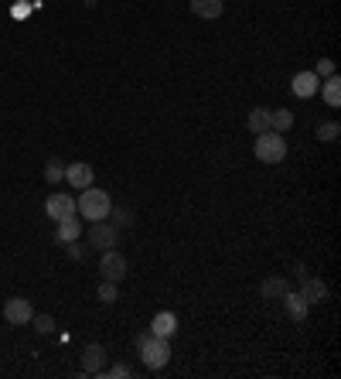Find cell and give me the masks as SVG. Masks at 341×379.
Returning <instances> with one entry per match:
<instances>
[{
	"instance_id": "484cf974",
	"label": "cell",
	"mask_w": 341,
	"mask_h": 379,
	"mask_svg": "<svg viewBox=\"0 0 341 379\" xmlns=\"http://www.w3.org/2000/svg\"><path fill=\"white\" fill-rule=\"evenodd\" d=\"M110 376H113V379H123V376H130V369H127V366H113V369H110Z\"/></svg>"
},
{
	"instance_id": "7a4b0ae2",
	"label": "cell",
	"mask_w": 341,
	"mask_h": 379,
	"mask_svg": "<svg viewBox=\"0 0 341 379\" xmlns=\"http://www.w3.org/2000/svg\"><path fill=\"white\" fill-rule=\"evenodd\" d=\"M137 345H140V355H143V366H147V369H164V366L170 362L168 338H161V335H140V338H137Z\"/></svg>"
},
{
	"instance_id": "8992f818",
	"label": "cell",
	"mask_w": 341,
	"mask_h": 379,
	"mask_svg": "<svg viewBox=\"0 0 341 379\" xmlns=\"http://www.w3.org/2000/svg\"><path fill=\"white\" fill-rule=\"evenodd\" d=\"M31 314H35V308H31V301H24V297H10L7 304H3V318H7V325H31Z\"/></svg>"
},
{
	"instance_id": "6da1fadb",
	"label": "cell",
	"mask_w": 341,
	"mask_h": 379,
	"mask_svg": "<svg viewBox=\"0 0 341 379\" xmlns=\"http://www.w3.org/2000/svg\"><path fill=\"white\" fill-rule=\"evenodd\" d=\"M76 212L89 219V222H103V219H110V212H113V199L103 192V188H96V185H89L82 188V195H79V202H76Z\"/></svg>"
},
{
	"instance_id": "30bf717a",
	"label": "cell",
	"mask_w": 341,
	"mask_h": 379,
	"mask_svg": "<svg viewBox=\"0 0 341 379\" xmlns=\"http://www.w3.org/2000/svg\"><path fill=\"white\" fill-rule=\"evenodd\" d=\"M103 359H106L103 345H85V348H82V373H85V376L103 373Z\"/></svg>"
},
{
	"instance_id": "7c38bea8",
	"label": "cell",
	"mask_w": 341,
	"mask_h": 379,
	"mask_svg": "<svg viewBox=\"0 0 341 379\" xmlns=\"http://www.w3.org/2000/svg\"><path fill=\"white\" fill-rule=\"evenodd\" d=\"M280 301H283V311H287V318H294V321H304V318H307V308H311V304L300 297V291H297V294H294V291H287Z\"/></svg>"
},
{
	"instance_id": "9c48e42d",
	"label": "cell",
	"mask_w": 341,
	"mask_h": 379,
	"mask_svg": "<svg viewBox=\"0 0 341 379\" xmlns=\"http://www.w3.org/2000/svg\"><path fill=\"white\" fill-rule=\"evenodd\" d=\"M290 89H294L297 99H311V96L321 89V76H314V72H297L294 83H290Z\"/></svg>"
},
{
	"instance_id": "d6986e66",
	"label": "cell",
	"mask_w": 341,
	"mask_h": 379,
	"mask_svg": "<svg viewBox=\"0 0 341 379\" xmlns=\"http://www.w3.org/2000/svg\"><path fill=\"white\" fill-rule=\"evenodd\" d=\"M250 130H253V133H266V130H270V110H263V106L253 110V113H250Z\"/></svg>"
},
{
	"instance_id": "52a82bcc",
	"label": "cell",
	"mask_w": 341,
	"mask_h": 379,
	"mask_svg": "<svg viewBox=\"0 0 341 379\" xmlns=\"http://www.w3.org/2000/svg\"><path fill=\"white\" fill-rule=\"evenodd\" d=\"M89 243L92 246H99V250H113L116 246V229L103 219V222H92V229H89Z\"/></svg>"
},
{
	"instance_id": "4fadbf2b",
	"label": "cell",
	"mask_w": 341,
	"mask_h": 379,
	"mask_svg": "<svg viewBox=\"0 0 341 379\" xmlns=\"http://www.w3.org/2000/svg\"><path fill=\"white\" fill-rule=\"evenodd\" d=\"M300 297H304L307 304H317V301H324V297H328L324 280H317V277H307V280H304V287H300Z\"/></svg>"
},
{
	"instance_id": "cb8c5ba5",
	"label": "cell",
	"mask_w": 341,
	"mask_h": 379,
	"mask_svg": "<svg viewBox=\"0 0 341 379\" xmlns=\"http://www.w3.org/2000/svg\"><path fill=\"white\" fill-rule=\"evenodd\" d=\"M314 76H324V79H328V76H335V62H331V58H321V62H317V69H314Z\"/></svg>"
},
{
	"instance_id": "277c9868",
	"label": "cell",
	"mask_w": 341,
	"mask_h": 379,
	"mask_svg": "<svg viewBox=\"0 0 341 379\" xmlns=\"http://www.w3.org/2000/svg\"><path fill=\"white\" fill-rule=\"evenodd\" d=\"M99 273H103V280H113V284H120V280L130 273L127 256H123L120 250H106V253H103V260H99Z\"/></svg>"
},
{
	"instance_id": "2e32d148",
	"label": "cell",
	"mask_w": 341,
	"mask_h": 379,
	"mask_svg": "<svg viewBox=\"0 0 341 379\" xmlns=\"http://www.w3.org/2000/svg\"><path fill=\"white\" fill-rule=\"evenodd\" d=\"M324 103H328L331 110L341 106V79L338 76H328V79H324Z\"/></svg>"
},
{
	"instance_id": "8fae6325",
	"label": "cell",
	"mask_w": 341,
	"mask_h": 379,
	"mask_svg": "<svg viewBox=\"0 0 341 379\" xmlns=\"http://www.w3.org/2000/svg\"><path fill=\"white\" fill-rule=\"evenodd\" d=\"M177 328V314L174 311H157L154 321H150V335H161V338H170Z\"/></svg>"
},
{
	"instance_id": "7402d4cb",
	"label": "cell",
	"mask_w": 341,
	"mask_h": 379,
	"mask_svg": "<svg viewBox=\"0 0 341 379\" xmlns=\"http://www.w3.org/2000/svg\"><path fill=\"white\" fill-rule=\"evenodd\" d=\"M338 133H341V126L335 124V120H328V124H317V137H321V140H338Z\"/></svg>"
},
{
	"instance_id": "3957f363",
	"label": "cell",
	"mask_w": 341,
	"mask_h": 379,
	"mask_svg": "<svg viewBox=\"0 0 341 379\" xmlns=\"http://www.w3.org/2000/svg\"><path fill=\"white\" fill-rule=\"evenodd\" d=\"M256 158L263 165H280L287 158V140L283 133L277 130H266V133H256Z\"/></svg>"
},
{
	"instance_id": "ffe728a7",
	"label": "cell",
	"mask_w": 341,
	"mask_h": 379,
	"mask_svg": "<svg viewBox=\"0 0 341 379\" xmlns=\"http://www.w3.org/2000/svg\"><path fill=\"white\" fill-rule=\"evenodd\" d=\"M44 181H48V185H58V181H65V168H62L58 161H48V165H44Z\"/></svg>"
},
{
	"instance_id": "44dd1931",
	"label": "cell",
	"mask_w": 341,
	"mask_h": 379,
	"mask_svg": "<svg viewBox=\"0 0 341 379\" xmlns=\"http://www.w3.org/2000/svg\"><path fill=\"white\" fill-rule=\"evenodd\" d=\"M31 325H35V332H38V335H48V332L55 328L51 314H31Z\"/></svg>"
},
{
	"instance_id": "603a6c76",
	"label": "cell",
	"mask_w": 341,
	"mask_h": 379,
	"mask_svg": "<svg viewBox=\"0 0 341 379\" xmlns=\"http://www.w3.org/2000/svg\"><path fill=\"white\" fill-rule=\"evenodd\" d=\"M99 301H103V304H113V301H116V284H113V280H103V284H99Z\"/></svg>"
},
{
	"instance_id": "e0dca14e",
	"label": "cell",
	"mask_w": 341,
	"mask_h": 379,
	"mask_svg": "<svg viewBox=\"0 0 341 379\" xmlns=\"http://www.w3.org/2000/svg\"><path fill=\"white\" fill-rule=\"evenodd\" d=\"M287 291H290V287H287V280H283V277H270V280L263 284V297H266V301H280Z\"/></svg>"
},
{
	"instance_id": "9a60e30c",
	"label": "cell",
	"mask_w": 341,
	"mask_h": 379,
	"mask_svg": "<svg viewBox=\"0 0 341 379\" xmlns=\"http://www.w3.org/2000/svg\"><path fill=\"white\" fill-rule=\"evenodd\" d=\"M222 0H191V14H198V17H205V21H212L222 14Z\"/></svg>"
},
{
	"instance_id": "ac0fdd59",
	"label": "cell",
	"mask_w": 341,
	"mask_h": 379,
	"mask_svg": "<svg viewBox=\"0 0 341 379\" xmlns=\"http://www.w3.org/2000/svg\"><path fill=\"white\" fill-rule=\"evenodd\" d=\"M290 126H294V113H290V110H270V130L283 133V130H290Z\"/></svg>"
},
{
	"instance_id": "5b68a950",
	"label": "cell",
	"mask_w": 341,
	"mask_h": 379,
	"mask_svg": "<svg viewBox=\"0 0 341 379\" xmlns=\"http://www.w3.org/2000/svg\"><path fill=\"white\" fill-rule=\"evenodd\" d=\"M44 212H48V219H55V222H62V219H76V199L65 195V192H55V195H48Z\"/></svg>"
},
{
	"instance_id": "d4e9b609",
	"label": "cell",
	"mask_w": 341,
	"mask_h": 379,
	"mask_svg": "<svg viewBox=\"0 0 341 379\" xmlns=\"http://www.w3.org/2000/svg\"><path fill=\"white\" fill-rule=\"evenodd\" d=\"M65 246H69V256H72V260H82V246H79V239H76V243H65Z\"/></svg>"
},
{
	"instance_id": "ba28073f",
	"label": "cell",
	"mask_w": 341,
	"mask_h": 379,
	"mask_svg": "<svg viewBox=\"0 0 341 379\" xmlns=\"http://www.w3.org/2000/svg\"><path fill=\"white\" fill-rule=\"evenodd\" d=\"M92 178H96L92 165H82V161H76V165H69V168H65V181H69L72 188H79V192L92 185Z\"/></svg>"
},
{
	"instance_id": "5bb4252c",
	"label": "cell",
	"mask_w": 341,
	"mask_h": 379,
	"mask_svg": "<svg viewBox=\"0 0 341 379\" xmlns=\"http://www.w3.org/2000/svg\"><path fill=\"white\" fill-rule=\"evenodd\" d=\"M79 236H82L79 219H62V222H58V229H55V239H58V243H76Z\"/></svg>"
}]
</instances>
